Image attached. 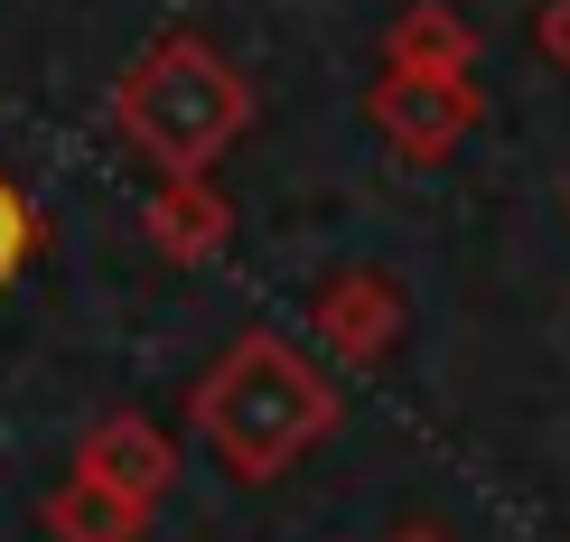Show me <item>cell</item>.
Listing matches in <instances>:
<instances>
[{"label":"cell","instance_id":"cell-1","mask_svg":"<svg viewBox=\"0 0 570 542\" xmlns=\"http://www.w3.org/2000/svg\"><path fill=\"white\" fill-rule=\"evenodd\" d=\"M197 431L216 440V459L234 477H281V467L327 431V384L281 337H244L197 384Z\"/></svg>","mask_w":570,"mask_h":542},{"label":"cell","instance_id":"cell-2","mask_svg":"<svg viewBox=\"0 0 570 542\" xmlns=\"http://www.w3.org/2000/svg\"><path fill=\"white\" fill-rule=\"evenodd\" d=\"M112 112H122V140H131V150H150L169 178H197L206 159L244 131L253 93L234 85V66L216 57V47L159 38L150 57L131 66V85H122V104H112Z\"/></svg>","mask_w":570,"mask_h":542},{"label":"cell","instance_id":"cell-3","mask_svg":"<svg viewBox=\"0 0 570 542\" xmlns=\"http://www.w3.org/2000/svg\"><path fill=\"white\" fill-rule=\"evenodd\" d=\"M169 467H178V459H169V440H159L150 421H140V412H112L104 431L85 440L76 477H94V486H112V496H122V505H150L159 486H169Z\"/></svg>","mask_w":570,"mask_h":542},{"label":"cell","instance_id":"cell-4","mask_svg":"<svg viewBox=\"0 0 570 542\" xmlns=\"http://www.w3.org/2000/svg\"><path fill=\"white\" fill-rule=\"evenodd\" d=\"M47 524H57L66 542H131L140 533V505H122L112 486H94V477H76L57 505H47Z\"/></svg>","mask_w":570,"mask_h":542},{"label":"cell","instance_id":"cell-5","mask_svg":"<svg viewBox=\"0 0 570 542\" xmlns=\"http://www.w3.org/2000/svg\"><path fill=\"white\" fill-rule=\"evenodd\" d=\"M150 234H159V244H169V253H206V244H216V234H225V216H216V197H197V187H159V206H150Z\"/></svg>","mask_w":570,"mask_h":542},{"label":"cell","instance_id":"cell-6","mask_svg":"<svg viewBox=\"0 0 570 542\" xmlns=\"http://www.w3.org/2000/svg\"><path fill=\"white\" fill-rule=\"evenodd\" d=\"M29 253H38V216H29V197H19V187L0 178V280L29 263Z\"/></svg>","mask_w":570,"mask_h":542}]
</instances>
